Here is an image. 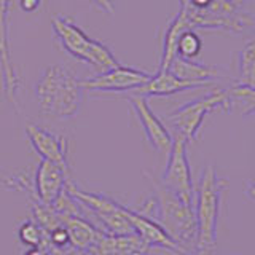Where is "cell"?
<instances>
[{"instance_id":"23","label":"cell","mask_w":255,"mask_h":255,"mask_svg":"<svg viewBox=\"0 0 255 255\" xmlns=\"http://www.w3.org/2000/svg\"><path fill=\"white\" fill-rule=\"evenodd\" d=\"M48 246V244H46ZM46 246H43V247H30V249L24 254V255H48V252H46Z\"/></svg>"},{"instance_id":"2","label":"cell","mask_w":255,"mask_h":255,"mask_svg":"<svg viewBox=\"0 0 255 255\" xmlns=\"http://www.w3.org/2000/svg\"><path fill=\"white\" fill-rule=\"evenodd\" d=\"M150 179L155 190V214L153 220L161 225L167 235L175 243L182 246L187 252L190 249H196V217H195V206L187 204L185 201L172 193L169 188H166L159 180L145 174Z\"/></svg>"},{"instance_id":"12","label":"cell","mask_w":255,"mask_h":255,"mask_svg":"<svg viewBox=\"0 0 255 255\" xmlns=\"http://www.w3.org/2000/svg\"><path fill=\"white\" fill-rule=\"evenodd\" d=\"M211 86V83H199V82H187L179 77H175L169 70H158L156 74L151 75L148 82L134 90L132 94L139 96H172L177 93H183L188 90H198V88H206Z\"/></svg>"},{"instance_id":"26","label":"cell","mask_w":255,"mask_h":255,"mask_svg":"<svg viewBox=\"0 0 255 255\" xmlns=\"http://www.w3.org/2000/svg\"><path fill=\"white\" fill-rule=\"evenodd\" d=\"M104 255H115V254H104Z\"/></svg>"},{"instance_id":"5","label":"cell","mask_w":255,"mask_h":255,"mask_svg":"<svg viewBox=\"0 0 255 255\" xmlns=\"http://www.w3.org/2000/svg\"><path fill=\"white\" fill-rule=\"evenodd\" d=\"M227 91L217 90L199 99L183 104L182 107L175 109L167 118H169V123L172 125L175 134L182 135L187 142H193L198 137L204 118L217 109L227 112Z\"/></svg>"},{"instance_id":"6","label":"cell","mask_w":255,"mask_h":255,"mask_svg":"<svg viewBox=\"0 0 255 255\" xmlns=\"http://www.w3.org/2000/svg\"><path fill=\"white\" fill-rule=\"evenodd\" d=\"M187 143L188 142L182 135H174L172 147L167 153L166 169L159 182L177 195L182 201L195 206V187L187 156Z\"/></svg>"},{"instance_id":"25","label":"cell","mask_w":255,"mask_h":255,"mask_svg":"<svg viewBox=\"0 0 255 255\" xmlns=\"http://www.w3.org/2000/svg\"><path fill=\"white\" fill-rule=\"evenodd\" d=\"M251 183H252V187L247 188V195H249L252 199H255V180H252Z\"/></svg>"},{"instance_id":"1","label":"cell","mask_w":255,"mask_h":255,"mask_svg":"<svg viewBox=\"0 0 255 255\" xmlns=\"http://www.w3.org/2000/svg\"><path fill=\"white\" fill-rule=\"evenodd\" d=\"M82 80L62 66H50L35 85L40 110L56 118L75 117L83 102Z\"/></svg>"},{"instance_id":"16","label":"cell","mask_w":255,"mask_h":255,"mask_svg":"<svg viewBox=\"0 0 255 255\" xmlns=\"http://www.w3.org/2000/svg\"><path fill=\"white\" fill-rule=\"evenodd\" d=\"M227 91V112H238L241 115L255 114V88L235 83Z\"/></svg>"},{"instance_id":"22","label":"cell","mask_w":255,"mask_h":255,"mask_svg":"<svg viewBox=\"0 0 255 255\" xmlns=\"http://www.w3.org/2000/svg\"><path fill=\"white\" fill-rule=\"evenodd\" d=\"M40 5V0H19V6L24 11H34Z\"/></svg>"},{"instance_id":"20","label":"cell","mask_w":255,"mask_h":255,"mask_svg":"<svg viewBox=\"0 0 255 255\" xmlns=\"http://www.w3.org/2000/svg\"><path fill=\"white\" fill-rule=\"evenodd\" d=\"M46 239H48V243L54 247H58V249H67V247H70V236H69L67 228L64 225L51 230L50 233L46 235Z\"/></svg>"},{"instance_id":"9","label":"cell","mask_w":255,"mask_h":255,"mask_svg":"<svg viewBox=\"0 0 255 255\" xmlns=\"http://www.w3.org/2000/svg\"><path fill=\"white\" fill-rule=\"evenodd\" d=\"M125 212L128 215V219H129V222L132 223L135 235L142 239V243L145 244L148 249H163V251L177 254V255L188 254L182 246H179L169 235H167V231L159 225L156 220L150 219L137 211L128 209V207H125Z\"/></svg>"},{"instance_id":"18","label":"cell","mask_w":255,"mask_h":255,"mask_svg":"<svg viewBox=\"0 0 255 255\" xmlns=\"http://www.w3.org/2000/svg\"><path fill=\"white\" fill-rule=\"evenodd\" d=\"M19 241L29 247H43L48 244L45 231L40 228L35 220H26L18 231Z\"/></svg>"},{"instance_id":"24","label":"cell","mask_w":255,"mask_h":255,"mask_svg":"<svg viewBox=\"0 0 255 255\" xmlns=\"http://www.w3.org/2000/svg\"><path fill=\"white\" fill-rule=\"evenodd\" d=\"M185 255H212V251H199V249H195V251H191Z\"/></svg>"},{"instance_id":"15","label":"cell","mask_w":255,"mask_h":255,"mask_svg":"<svg viewBox=\"0 0 255 255\" xmlns=\"http://www.w3.org/2000/svg\"><path fill=\"white\" fill-rule=\"evenodd\" d=\"M193 30L187 19V16L183 11L179 10V13L174 16V19L169 22V26L166 27L164 38H163V51H161V61H159V69L158 70H167L172 59L177 56V43L179 38L183 32Z\"/></svg>"},{"instance_id":"7","label":"cell","mask_w":255,"mask_h":255,"mask_svg":"<svg viewBox=\"0 0 255 255\" xmlns=\"http://www.w3.org/2000/svg\"><path fill=\"white\" fill-rule=\"evenodd\" d=\"M153 74L126 67L117 66L106 72H101L96 77L82 80V88L86 91H102V93H132L134 90L143 86Z\"/></svg>"},{"instance_id":"13","label":"cell","mask_w":255,"mask_h":255,"mask_svg":"<svg viewBox=\"0 0 255 255\" xmlns=\"http://www.w3.org/2000/svg\"><path fill=\"white\" fill-rule=\"evenodd\" d=\"M61 222L69 231L70 247L96 251V246L104 231H101L93 222H88L83 215H62Z\"/></svg>"},{"instance_id":"17","label":"cell","mask_w":255,"mask_h":255,"mask_svg":"<svg viewBox=\"0 0 255 255\" xmlns=\"http://www.w3.org/2000/svg\"><path fill=\"white\" fill-rule=\"evenodd\" d=\"M255 88V35L238 54V82Z\"/></svg>"},{"instance_id":"3","label":"cell","mask_w":255,"mask_h":255,"mask_svg":"<svg viewBox=\"0 0 255 255\" xmlns=\"http://www.w3.org/2000/svg\"><path fill=\"white\" fill-rule=\"evenodd\" d=\"M228 182L220 179L214 166H207L201 172L195 190L196 217V249L214 251L217 243V223L220 215L222 195Z\"/></svg>"},{"instance_id":"19","label":"cell","mask_w":255,"mask_h":255,"mask_svg":"<svg viewBox=\"0 0 255 255\" xmlns=\"http://www.w3.org/2000/svg\"><path fill=\"white\" fill-rule=\"evenodd\" d=\"M201 48H203V43H201L199 35L195 30H187V32H183L179 38L177 56H180V58H183V59L193 61L199 54V51H201Z\"/></svg>"},{"instance_id":"10","label":"cell","mask_w":255,"mask_h":255,"mask_svg":"<svg viewBox=\"0 0 255 255\" xmlns=\"http://www.w3.org/2000/svg\"><path fill=\"white\" fill-rule=\"evenodd\" d=\"M67 174L69 171L62 169L61 166L51 161H46V159H42L35 171V180H34L35 198L45 206H53L56 203V199L66 190Z\"/></svg>"},{"instance_id":"14","label":"cell","mask_w":255,"mask_h":255,"mask_svg":"<svg viewBox=\"0 0 255 255\" xmlns=\"http://www.w3.org/2000/svg\"><path fill=\"white\" fill-rule=\"evenodd\" d=\"M167 70L172 72L175 77L187 80V82H199V83L212 85V80L215 78H227V75L219 67L204 66V64H198L195 61L183 59L180 56H175Z\"/></svg>"},{"instance_id":"8","label":"cell","mask_w":255,"mask_h":255,"mask_svg":"<svg viewBox=\"0 0 255 255\" xmlns=\"http://www.w3.org/2000/svg\"><path fill=\"white\" fill-rule=\"evenodd\" d=\"M126 99L134 109L135 115H137L139 123L142 126L143 132H145V137L150 142V145L156 151H159V153H164V155L169 153L174 137L171 135V132L167 131V128L163 125L161 120H159L153 114V110L150 109L145 96L132 94V96H128Z\"/></svg>"},{"instance_id":"11","label":"cell","mask_w":255,"mask_h":255,"mask_svg":"<svg viewBox=\"0 0 255 255\" xmlns=\"http://www.w3.org/2000/svg\"><path fill=\"white\" fill-rule=\"evenodd\" d=\"M26 134L32 143V147H34V150L42 156V159L51 161L54 164L61 166L62 169L69 171V163H67L69 145H67L66 137L56 135L37 125H27Z\"/></svg>"},{"instance_id":"4","label":"cell","mask_w":255,"mask_h":255,"mask_svg":"<svg viewBox=\"0 0 255 255\" xmlns=\"http://www.w3.org/2000/svg\"><path fill=\"white\" fill-rule=\"evenodd\" d=\"M51 27L64 51H67L72 58L91 66L99 74L120 66L118 59L106 45L86 35L82 29L67 18L56 14L51 19Z\"/></svg>"},{"instance_id":"21","label":"cell","mask_w":255,"mask_h":255,"mask_svg":"<svg viewBox=\"0 0 255 255\" xmlns=\"http://www.w3.org/2000/svg\"><path fill=\"white\" fill-rule=\"evenodd\" d=\"M88 2L94 3L96 6H99L104 13H107L110 16L115 14V6H114V3H112V0H88Z\"/></svg>"}]
</instances>
